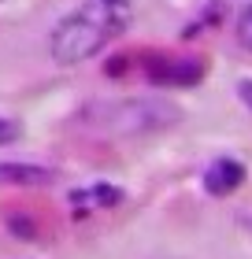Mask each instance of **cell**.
Here are the masks:
<instances>
[{
    "mask_svg": "<svg viewBox=\"0 0 252 259\" xmlns=\"http://www.w3.org/2000/svg\"><path fill=\"white\" fill-rule=\"evenodd\" d=\"M126 26H130V4L126 0H86V4L75 8L52 30L49 52L63 67L86 63L107 41H115Z\"/></svg>",
    "mask_w": 252,
    "mask_h": 259,
    "instance_id": "obj_1",
    "label": "cell"
},
{
    "mask_svg": "<svg viewBox=\"0 0 252 259\" xmlns=\"http://www.w3.org/2000/svg\"><path fill=\"white\" fill-rule=\"evenodd\" d=\"M75 122L104 137H149L182 122V108L167 97H115L89 100Z\"/></svg>",
    "mask_w": 252,
    "mask_h": 259,
    "instance_id": "obj_2",
    "label": "cell"
},
{
    "mask_svg": "<svg viewBox=\"0 0 252 259\" xmlns=\"http://www.w3.org/2000/svg\"><path fill=\"white\" fill-rule=\"evenodd\" d=\"M241 182H245V167L237 159H215L208 167V174H204V185H208V193H215V196L234 193Z\"/></svg>",
    "mask_w": 252,
    "mask_h": 259,
    "instance_id": "obj_3",
    "label": "cell"
},
{
    "mask_svg": "<svg viewBox=\"0 0 252 259\" xmlns=\"http://www.w3.org/2000/svg\"><path fill=\"white\" fill-rule=\"evenodd\" d=\"M52 174L33 163H0V185H45Z\"/></svg>",
    "mask_w": 252,
    "mask_h": 259,
    "instance_id": "obj_4",
    "label": "cell"
},
{
    "mask_svg": "<svg viewBox=\"0 0 252 259\" xmlns=\"http://www.w3.org/2000/svg\"><path fill=\"white\" fill-rule=\"evenodd\" d=\"M70 200H75V207H86L89 200H97V204H115V200H119V189H107V185H97L93 193H75Z\"/></svg>",
    "mask_w": 252,
    "mask_h": 259,
    "instance_id": "obj_5",
    "label": "cell"
},
{
    "mask_svg": "<svg viewBox=\"0 0 252 259\" xmlns=\"http://www.w3.org/2000/svg\"><path fill=\"white\" fill-rule=\"evenodd\" d=\"M237 41L252 52V4H245L241 15H237Z\"/></svg>",
    "mask_w": 252,
    "mask_h": 259,
    "instance_id": "obj_6",
    "label": "cell"
},
{
    "mask_svg": "<svg viewBox=\"0 0 252 259\" xmlns=\"http://www.w3.org/2000/svg\"><path fill=\"white\" fill-rule=\"evenodd\" d=\"M15 137H19V122H11V119L0 115V145H11Z\"/></svg>",
    "mask_w": 252,
    "mask_h": 259,
    "instance_id": "obj_7",
    "label": "cell"
},
{
    "mask_svg": "<svg viewBox=\"0 0 252 259\" xmlns=\"http://www.w3.org/2000/svg\"><path fill=\"white\" fill-rule=\"evenodd\" d=\"M237 93H241V100L252 108V81H241V85H237Z\"/></svg>",
    "mask_w": 252,
    "mask_h": 259,
    "instance_id": "obj_8",
    "label": "cell"
}]
</instances>
